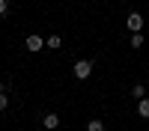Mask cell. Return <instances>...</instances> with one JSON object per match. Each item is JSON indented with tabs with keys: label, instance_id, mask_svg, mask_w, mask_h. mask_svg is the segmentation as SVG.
Wrapping results in <instances>:
<instances>
[{
	"label": "cell",
	"instance_id": "12",
	"mask_svg": "<svg viewBox=\"0 0 149 131\" xmlns=\"http://www.w3.org/2000/svg\"><path fill=\"white\" fill-rule=\"evenodd\" d=\"M9 89V83H3V80H0V92H6Z\"/></svg>",
	"mask_w": 149,
	"mask_h": 131
},
{
	"label": "cell",
	"instance_id": "8",
	"mask_svg": "<svg viewBox=\"0 0 149 131\" xmlns=\"http://www.w3.org/2000/svg\"><path fill=\"white\" fill-rule=\"evenodd\" d=\"M86 131H104V122H102V119H90Z\"/></svg>",
	"mask_w": 149,
	"mask_h": 131
},
{
	"label": "cell",
	"instance_id": "11",
	"mask_svg": "<svg viewBox=\"0 0 149 131\" xmlns=\"http://www.w3.org/2000/svg\"><path fill=\"white\" fill-rule=\"evenodd\" d=\"M6 12H9V0H0V18H3Z\"/></svg>",
	"mask_w": 149,
	"mask_h": 131
},
{
	"label": "cell",
	"instance_id": "4",
	"mask_svg": "<svg viewBox=\"0 0 149 131\" xmlns=\"http://www.w3.org/2000/svg\"><path fill=\"white\" fill-rule=\"evenodd\" d=\"M42 125H45V128H51V131L60 128V116H57V113H45V116H42Z\"/></svg>",
	"mask_w": 149,
	"mask_h": 131
},
{
	"label": "cell",
	"instance_id": "13",
	"mask_svg": "<svg viewBox=\"0 0 149 131\" xmlns=\"http://www.w3.org/2000/svg\"><path fill=\"white\" fill-rule=\"evenodd\" d=\"M146 78H149V71H146Z\"/></svg>",
	"mask_w": 149,
	"mask_h": 131
},
{
	"label": "cell",
	"instance_id": "10",
	"mask_svg": "<svg viewBox=\"0 0 149 131\" xmlns=\"http://www.w3.org/2000/svg\"><path fill=\"white\" fill-rule=\"evenodd\" d=\"M6 107H9V95L0 92V110H6Z\"/></svg>",
	"mask_w": 149,
	"mask_h": 131
},
{
	"label": "cell",
	"instance_id": "7",
	"mask_svg": "<svg viewBox=\"0 0 149 131\" xmlns=\"http://www.w3.org/2000/svg\"><path fill=\"white\" fill-rule=\"evenodd\" d=\"M45 45H48V48H54V51H60V45H63V39H60V36L54 33V36H48V39H45Z\"/></svg>",
	"mask_w": 149,
	"mask_h": 131
},
{
	"label": "cell",
	"instance_id": "3",
	"mask_svg": "<svg viewBox=\"0 0 149 131\" xmlns=\"http://www.w3.org/2000/svg\"><path fill=\"white\" fill-rule=\"evenodd\" d=\"M125 27H128V33H140L143 30V15L140 12H131V15L125 18Z\"/></svg>",
	"mask_w": 149,
	"mask_h": 131
},
{
	"label": "cell",
	"instance_id": "2",
	"mask_svg": "<svg viewBox=\"0 0 149 131\" xmlns=\"http://www.w3.org/2000/svg\"><path fill=\"white\" fill-rule=\"evenodd\" d=\"M24 48H27V51H33V54H39L42 48H48V45H45L42 36H36V33H33V36H27V39H24Z\"/></svg>",
	"mask_w": 149,
	"mask_h": 131
},
{
	"label": "cell",
	"instance_id": "6",
	"mask_svg": "<svg viewBox=\"0 0 149 131\" xmlns=\"http://www.w3.org/2000/svg\"><path fill=\"white\" fill-rule=\"evenodd\" d=\"M137 113H140L143 119H149V98H140V101H137Z\"/></svg>",
	"mask_w": 149,
	"mask_h": 131
},
{
	"label": "cell",
	"instance_id": "9",
	"mask_svg": "<svg viewBox=\"0 0 149 131\" xmlns=\"http://www.w3.org/2000/svg\"><path fill=\"white\" fill-rule=\"evenodd\" d=\"M143 33H131V48H143Z\"/></svg>",
	"mask_w": 149,
	"mask_h": 131
},
{
	"label": "cell",
	"instance_id": "5",
	"mask_svg": "<svg viewBox=\"0 0 149 131\" xmlns=\"http://www.w3.org/2000/svg\"><path fill=\"white\" fill-rule=\"evenodd\" d=\"M131 98H146V87H143V83H134V87H131Z\"/></svg>",
	"mask_w": 149,
	"mask_h": 131
},
{
	"label": "cell",
	"instance_id": "1",
	"mask_svg": "<svg viewBox=\"0 0 149 131\" xmlns=\"http://www.w3.org/2000/svg\"><path fill=\"white\" fill-rule=\"evenodd\" d=\"M72 71H74L78 80H86V78L93 75V60H78V63L72 66Z\"/></svg>",
	"mask_w": 149,
	"mask_h": 131
}]
</instances>
